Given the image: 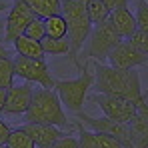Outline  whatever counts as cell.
Returning <instances> with one entry per match:
<instances>
[{
	"instance_id": "25",
	"label": "cell",
	"mask_w": 148,
	"mask_h": 148,
	"mask_svg": "<svg viewBox=\"0 0 148 148\" xmlns=\"http://www.w3.org/2000/svg\"><path fill=\"white\" fill-rule=\"evenodd\" d=\"M128 42H130L134 48H138L142 54L148 56V34L146 32H136V34H132V36L128 38Z\"/></svg>"
},
{
	"instance_id": "5",
	"label": "cell",
	"mask_w": 148,
	"mask_h": 148,
	"mask_svg": "<svg viewBox=\"0 0 148 148\" xmlns=\"http://www.w3.org/2000/svg\"><path fill=\"white\" fill-rule=\"evenodd\" d=\"M122 42V38L118 36V32L114 30V26L110 22V18L102 24H96L92 28L88 40H86V48L80 50V58H100V60H108V54Z\"/></svg>"
},
{
	"instance_id": "31",
	"label": "cell",
	"mask_w": 148,
	"mask_h": 148,
	"mask_svg": "<svg viewBox=\"0 0 148 148\" xmlns=\"http://www.w3.org/2000/svg\"><path fill=\"white\" fill-rule=\"evenodd\" d=\"M2 10H4V4H0V12H2Z\"/></svg>"
},
{
	"instance_id": "8",
	"label": "cell",
	"mask_w": 148,
	"mask_h": 148,
	"mask_svg": "<svg viewBox=\"0 0 148 148\" xmlns=\"http://www.w3.org/2000/svg\"><path fill=\"white\" fill-rule=\"evenodd\" d=\"M78 120L84 122L86 126H90L92 130L96 132H104V134H110L112 138H116L124 148H136L132 142V134H130V126L126 122H116V120H110L106 116H90V114H84V112H78Z\"/></svg>"
},
{
	"instance_id": "11",
	"label": "cell",
	"mask_w": 148,
	"mask_h": 148,
	"mask_svg": "<svg viewBox=\"0 0 148 148\" xmlns=\"http://www.w3.org/2000/svg\"><path fill=\"white\" fill-rule=\"evenodd\" d=\"M34 96V88L32 82H22V84H14L12 88H8L6 92V104H4V112L2 114H26V110L30 108V102Z\"/></svg>"
},
{
	"instance_id": "13",
	"label": "cell",
	"mask_w": 148,
	"mask_h": 148,
	"mask_svg": "<svg viewBox=\"0 0 148 148\" xmlns=\"http://www.w3.org/2000/svg\"><path fill=\"white\" fill-rule=\"evenodd\" d=\"M74 126L78 130V146L80 148H124L110 134L96 132V130H86L80 122H76Z\"/></svg>"
},
{
	"instance_id": "33",
	"label": "cell",
	"mask_w": 148,
	"mask_h": 148,
	"mask_svg": "<svg viewBox=\"0 0 148 148\" xmlns=\"http://www.w3.org/2000/svg\"><path fill=\"white\" fill-rule=\"evenodd\" d=\"M2 28H4V24H0V30H2Z\"/></svg>"
},
{
	"instance_id": "2",
	"label": "cell",
	"mask_w": 148,
	"mask_h": 148,
	"mask_svg": "<svg viewBox=\"0 0 148 148\" xmlns=\"http://www.w3.org/2000/svg\"><path fill=\"white\" fill-rule=\"evenodd\" d=\"M62 2V16L68 26V42H70V54L68 58L72 60L76 68L82 70L78 58H80V50L84 48V42L88 40L90 32L94 24L88 18L86 12V0H60Z\"/></svg>"
},
{
	"instance_id": "30",
	"label": "cell",
	"mask_w": 148,
	"mask_h": 148,
	"mask_svg": "<svg viewBox=\"0 0 148 148\" xmlns=\"http://www.w3.org/2000/svg\"><path fill=\"white\" fill-rule=\"evenodd\" d=\"M8 56H10V52H8V48L2 44V40H0V60H2V58H8Z\"/></svg>"
},
{
	"instance_id": "24",
	"label": "cell",
	"mask_w": 148,
	"mask_h": 148,
	"mask_svg": "<svg viewBox=\"0 0 148 148\" xmlns=\"http://www.w3.org/2000/svg\"><path fill=\"white\" fill-rule=\"evenodd\" d=\"M136 26L138 32H146L148 34V2L146 0H136Z\"/></svg>"
},
{
	"instance_id": "28",
	"label": "cell",
	"mask_w": 148,
	"mask_h": 148,
	"mask_svg": "<svg viewBox=\"0 0 148 148\" xmlns=\"http://www.w3.org/2000/svg\"><path fill=\"white\" fill-rule=\"evenodd\" d=\"M108 6H110V10H116V8H122V6H128V0H104Z\"/></svg>"
},
{
	"instance_id": "6",
	"label": "cell",
	"mask_w": 148,
	"mask_h": 148,
	"mask_svg": "<svg viewBox=\"0 0 148 148\" xmlns=\"http://www.w3.org/2000/svg\"><path fill=\"white\" fill-rule=\"evenodd\" d=\"M14 70H16V76H20L24 82H32V84L36 82L42 88H54L56 86V80L46 66V60L16 56L14 58Z\"/></svg>"
},
{
	"instance_id": "14",
	"label": "cell",
	"mask_w": 148,
	"mask_h": 148,
	"mask_svg": "<svg viewBox=\"0 0 148 148\" xmlns=\"http://www.w3.org/2000/svg\"><path fill=\"white\" fill-rule=\"evenodd\" d=\"M132 142L136 148H148V100L140 102L134 118L128 122Z\"/></svg>"
},
{
	"instance_id": "1",
	"label": "cell",
	"mask_w": 148,
	"mask_h": 148,
	"mask_svg": "<svg viewBox=\"0 0 148 148\" xmlns=\"http://www.w3.org/2000/svg\"><path fill=\"white\" fill-rule=\"evenodd\" d=\"M94 84H96V90L100 94L130 100L134 104H140V102L148 100V92L142 90L140 76L134 68L122 70V68H114V66L94 62Z\"/></svg>"
},
{
	"instance_id": "18",
	"label": "cell",
	"mask_w": 148,
	"mask_h": 148,
	"mask_svg": "<svg viewBox=\"0 0 148 148\" xmlns=\"http://www.w3.org/2000/svg\"><path fill=\"white\" fill-rule=\"evenodd\" d=\"M86 12H88V18L90 22L96 26L102 24L110 18V6L104 2V0H86Z\"/></svg>"
},
{
	"instance_id": "10",
	"label": "cell",
	"mask_w": 148,
	"mask_h": 148,
	"mask_svg": "<svg viewBox=\"0 0 148 148\" xmlns=\"http://www.w3.org/2000/svg\"><path fill=\"white\" fill-rule=\"evenodd\" d=\"M108 62H110V66H114V68L132 70V68H136V66L148 64V56L142 54L138 48H134V46L126 40V42H120L116 48L108 54Z\"/></svg>"
},
{
	"instance_id": "32",
	"label": "cell",
	"mask_w": 148,
	"mask_h": 148,
	"mask_svg": "<svg viewBox=\"0 0 148 148\" xmlns=\"http://www.w3.org/2000/svg\"><path fill=\"white\" fill-rule=\"evenodd\" d=\"M0 148H6V144H0Z\"/></svg>"
},
{
	"instance_id": "12",
	"label": "cell",
	"mask_w": 148,
	"mask_h": 148,
	"mask_svg": "<svg viewBox=\"0 0 148 148\" xmlns=\"http://www.w3.org/2000/svg\"><path fill=\"white\" fill-rule=\"evenodd\" d=\"M22 130L28 132V136L34 140L36 148H50L58 138L66 136V132H62L58 126H50V124H34V122H24Z\"/></svg>"
},
{
	"instance_id": "22",
	"label": "cell",
	"mask_w": 148,
	"mask_h": 148,
	"mask_svg": "<svg viewBox=\"0 0 148 148\" xmlns=\"http://www.w3.org/2000/svg\"><path fill=\"white\" fill-rule=\"evenodd\" d=\"M6 148H36V144L28 136V132H24L22 126H20V128H14L10 132V136L6 140Z\"/></svg>"
},
{
	"instance_id": "34",
	"label": "cell",
	"mask_w": 148,
	"mask_h": 148,
	"mask_svg": "<svg viewBox=\"0 0 148 148\" xmlns=\"http://www.w3.org/2000/svg\"><path fill=\"white\" fill-rule=\"evenodd\" d=\"M146 2H148V0H146Z\"/></svg>"
},
{
	"instance_id": "7",
	"label": "cell",
	"mask_w": 148,
	"mask_h": 148,
	"mask_svg": "<svg viewBox=\"0 0 148 148\" xmlns=\"http://www.w3.org/2000/svg\"><path fill=\"white\" fill-rule=\"evenodd\" d=\"M90 102H94L100 110L104 112L106 118L110 120H116V122H130L136 114V108L138 104L130 102V100H122L116 98V96H108V94H92V96H86Z\"/></svg>"
},
{
	"instance_id": "3",
	"label": "cell",
	"mask_w": 148,
	"mask_h": 148,
	"mask_svg": "<svg viewBox=\"0 0 148 148\" xmlns=\"http://www.w3.org/2000/svg\"><path fill=\"white\" fill-rule=\"evenodd\" d=\"M26 122L34 124H50V126H58V128H66L68 118L64 114V106L58 98L54 88H36L34 96L30 102V108L24 114Z\"/></svg>"
},
{
	"instance_id": "27",
	"label": "cell",
	"mask_w": 148,
	"mask_h": 148,
	"mask_svg": "<svg viewBox=\"0 0 148 148\" xmlns=\"http://www.w3.org/2000/svg\"><path fill=\"white\" fill-rule=\"evenodd\" d=\"M10 132H12V128H10L8 124L0 118V144H6V140H8V136H10Z\"/></svg>"
},
{
	"instance_id": "19",
	"label": "cell",
	"mask_w": 148,
	"mask_h": 148,
	"mask_svg": "<svg viewBox=\"0 0 148 148\" xmlns=\"http://www.w3.org/2000/svg\"><path fill=\"white\" fill-rule=\"evenodd\" d=\"M44 24H46V36H50V38H66L68 36V26H66V20L62 14L46 18Z\"/></svg>"
},
{
	"instance_id": "17",
	"label": "cell",
	"mask_w": 148,
	"mask_h": 148,
	"mask_svg": "<svg viewBox=\"0 0 148 148\" xmlns=\"http://www.w3.org/2000/svg\"><path fill=\"white\" fill-rule=\"evenodd\" d=\"M24 2L42 20H46L50 16H56V14H62V2L60 0H24Z\"/></svg>"
},
{
	"instance_id": "23",
	"label": "cell",
	"mask_w": 148,
	"mask_h": 148,
	"mask_svg": "<svg viewBox=\"0 0 148 148\" xmlns=\"http://www.w3.org/2000/svg\"><path fill=\"white\" fill-rule=\"evenodd\" d=\"M22 36L42 42V40L46 38V24H44V20H42V18H34V20L28 24V28L24 30V34H22Z\"/></svg>"
},
{
	"instance_id": "29",
	"label": "cell",
	"mask_w": 148,
	"mask_h": 148,
	"mask_svg": "<svg viewBox=\"0 0 148 148\" xmlns=\"http://www.w3.org/2000/svg\"><path fill=\"white\" fill-rule=\"evenodd\" d=\"M6 92H8V90L0 88V114L4 112V104H6Z\"/></svg>"
},
{
	"instance_id": "16",
	"label": "cell",
	"mask_w": 148,
	"mask_h": 148,
	"mask_svg": "<svg viewBox=\"0 0 148 148\" xmlns=\"http://www.w3.org/2000/svg\"><path fill=\"white\" fill-rule=\"evenodd\" d=\"M14 50L18 56H24V58H36V60H44V48H42V42L38 40H32V38H26V36H20L16 38L14 42Z\"/></svg>"
},
{
	"instance_id": "26",
	"label": "cell",
	"mask_w": 148,
	"mask_h": 148,
	"mask_svg": "<svg viewBox=\"0 0 148 148\" xmlns=\"http://www.w3.org/2000/svg\"><path fill=\"white\" fill-rule=\"evenodd\" d=\"M50 148H80V146H78V138H72L70 134H66V136L58 138Z\"/></svg>"
},
{
	"instance_id": "4",
	"label": "cell",
	"mask_w": 148,
	"mask_h": 148,
	"mask_svg": "<svg viewBox=\"0 0 148 148\" xmlns=\"http://www.w3.org/2000/svg\"><path fill=\"white\" fill-rule=\"evenodd\" d=\"M88 64L90 62H84L80 76L74 78V80H56V94L62 102V106H66L70 112H82V106H84V100L88 96V90L92 88L94 84V74L88 72Z\"/></svg>"
},
{
	"instance_id": "15",
	"label": "cell",
	"mask_w": 148,
	"mask_h": 148,
	"mask_svg": "<svg viewBox=\"0 0 148 148\" xmlns=\"http://www.w3.org/2000/svg\"><path fill=\"white\" fill-rule=\"evenodd\" d=\"M110 22L114 26V30L118 32V36L122 40H128L132 34L138 32V26H136V16L130 12L128 6H122V8H116L110 12Z\"/></svg>"
},
{
	"instance_id": "20",
	"label": "cell",
	"mask_w": 148,
	"mask_h": 148,
	"mask_svg": "<svg viewBox=\"0 0 148 148\" xmlns=\"http://www.w3.org/2000/svg\"><path fill=\"white\" fill-rule=\"evenodd\" d=\"M42 48H44V54L64 56V54H70V42H68V38H50V36H46L42 40Z\"/></svg>"
},
{
	"instance_id": "9",
	"label": "cell",
	"mask_w": 148,
	"mask_h": 148,
	"mask_svg": "<svg viewBox=\"0 0 148 148\" xmlns=\"http://www.w3.org/2000/svg\"><path fill=\"white\" fill-rule=\"evenodd\" d=\"M34 18L38 16L30 10V6L24 0H14L4 22V42H14L16 38H20Z\"/></svg>"
},
{
	"instance_id": "21",
	"label": "cell",
	"mask_w": 148,
	"mask_h": 148,
	"mask_svg": "<svg viewBox=\"0 0 148 148\" xmlns=\"http://www.w3.org/2000/svg\"><path fill=\"white\" fill-rule=\"evenodd\" d=\"M14 76H16V70H14V58L8 56V58H2L0 60V88L8 90L14 86Z\"/></svg>"
}]
</instances>
